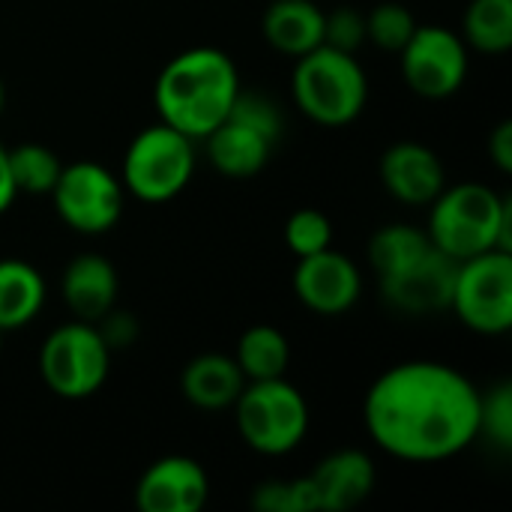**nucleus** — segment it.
<instances>
[{"mask_svg": "<svg viewBox=\"0 0 512 512\" xmlns=\"http://www.w3.org/2000/svg\"><path fill=\"white\" fill-rule=\"evenodd\" d=\"M483 393L459 369L411 360L369 387L363 420L372 441L402 462H444L480 438Z\"/></svg>", "mask_w": 512, "mask_h": 512, "instance_id": "f257e3e1", "label": "nucleus"}, {"mask_svg": "<svg viewBox=\"0 0 512 512\" xmlns=\"http://www.w3.org/2000/svg\"><path fill=\"white\" fill-rule=\"evenodd\" d=\"M237 93L240 75L234 60L219 48L201 45L165 63L153 99L162 123L201 141L228 117Z\"/></svg>", "mask_w": 512, "mask_h": 512, "instance_id": "f03ea898", "label": "nucleus"}, {"mask_svg": "<svg viewBox=\"0 0 512 512\" xmlns=\"http://www.w3.org/2000/svg\"><path fill=\"white\" fill-rule=\"evenodd\" d=\"M429 240L453 261L501 249L512 252V198L486 183L444 186L429 204Z\"/></svg>", "mask_w": 512, "mask_h": 512, "instance_id": "7ed1b4c3", "label": "nucleus"}, {"mask_svg": "<svg viewBox=\"0 0 512 512\" xmlns=\"http://www.w3.org/2000/svg\"><path fill=\"white\" fill-rule=\"evenodd\" d=\"M291 93L309 120L336 129L354 123L363 114L369 99V78L354 54L318 45L297 57Z\"/></svg>", "mask_w": 512, "mask_h": 512, "instance_id": "20e7f679", "label": "nucleus"}, {"mask_svg": "<svg viewBox=\"0 0 512 512\" xmlns=\"http://www.w3.org/2000/svg\"><path fill=\"white\" fill-rule=\"evenodd\" d=\"M195 174V141L168 123L141 129L123 156L120 180L129 195L144 204H165L177 198Z\"/></svg>", "mask_w": 512, "mask_h": 512, "instance_id": "39448f33", "label": "nucleus"}, {"mask_svg": "<svg viewBox=\"0 0 512 512\" xmlns=\"http://www.w3.org/2000/svg\"><path fill=\"white\" fill-rule=\"evenodd\" d=\"M231 408L237 411L240 438L261 456H285L297 450L309 432V405L285 378L246 381Z\"/></svg>", "mask_w": 512, "mask_h": 512, "instance_id": "423d86ee", "label": "nucleus"}, {"mask_svg": "<svg viewBox=\"0 0 512 512\" xmlns=\"http://www.w3.org/2000/svg\"><path fill=\"white\" fill-rule=\"evenodd\" d=\"M111 369V351L96 324L72 321L48 333L39 351V372L45 387L69 402L93 396Z\"/></svg>", "mask_w": 512, "mask_h": 512, "instance_id": "0eeeda50", "label": "nucleus"}, {"mask_svg": "<svg viewBox=\"0 0 512 512\" xmlns=\"http://www.w3.org/2000/svg\"><path fill=\"white\" fill-rule=\"evenodd\" d=\"M450 309L480 336H501L512 327V252H483L459 261Z\"/></svg>", "mask_w": 512, "mask_h": 512, "instance_id": "6e6552de", "label": "nucleus"}, {"mask_svg": "<svg viewBox=\"0 0 512 512\" xmlns=\"http://www.w3.org/2000/svg\"><path fill=\"white\" fill-rule=\"evenodd\" d=\"M57 216L78 234L96 237L111 231L126 204L123 180L99 162H72L60 168L51 189Z\"/></svg>", "mask_w": 512, "mask_h": 512, "instance_id": "1a4fd4ad", "label": "nucleus"}, {"mask_svg": "<svg viewBox=\"0 0 512 512\" xmlns=\"http://www.w3.org/2000/svg\"><path fill=\"white\" fill-rule=\"evenodd\" d=\"M399 54L405 84L423 99H447L468 78V45L450 27L417 24Z\"/></svg>", "mask_w": 512, "mask_h": 512, "instance_id": "9d476101", "label": "nucleus"}, {"mask_svg": "<svg viewBox=\"0 0 512 512\" xmlns=\"http://www.w3.org/2000/svg\"><path fill=\"white\" fill-rule=\"evenodd\" d=\"M459 261L444 255L438 246H426L408 264L378 276L381 297L405 315H435L450 309L456 288Z\"/></svg>", "mask_w": 512, "mask_h": 512, "instance_id": "9b49d317", "label": "nucleus"}, {"mask_svg": "<svg viewBox=\"0 0 512 512\" xmlns=\"http://www.w3.org/2000/svg\"><path fill=\"white\" fill-rule=\"evenodd\" d=\"M294 294L318 315H342L360 300L363 276L351 258L327 246L315 255L297 258Z\"/></svg>", "mask_w": 512, "mask_h": 512, "instance_id": "f8f14e48", "label": "nucleus"}, {"mask_svg": "<svg viewBox=\"0 0 512 512\" xmlns=\"http://www.w3.org/2000/svg\"><path fill=\"white\" fill-rule=\"evenodd\" d=\"M207 498V471L189 456H165L153 462L135 486V504L141 512H198Z\"/></svg>", "mask_w": 512, "mask_h": 512, "instance_id": "ddd939ff", "label": "nucleus"}, {"mask_svg": "<svg viewBox=\"0 0 512 512\" xmlns=\"http://www.w3.org/2000/svg\"><path fill=\"white\" fill-rule=\"evenodd\" d=\"M381 183L396 201L408 207H429L447 186V171L432 147L420 141H399L381 156Z\"/></svg>", "mask_w": 512, "mask_h": 512, "instance_id": "4468645a", "label": "nucleus"}, {"mask_svg": "<svg viewBox=\"0 0 512 512\" xmlns=\"http://www.w3.org/2000/svg\"><path fill=\"white\" fill-rule=\"evenodd\" d=\"M207 144V159L210 165L234 180H249L255 174H261L276 150L279 141H273L270 135H264L261 129L237 120V117H225L207 138H201Z\"/></svg>", "mask_w": 512, "mask_h": 512, "instance_id": "2eb2a0df", "label": "nucleus"}, {"mask_svg": "<svg viewBox=\"0 0 512 512\" xmlns=\"http://www.w3.org/2000/svg\"><path fill=\"white\" fill-rule=\"evenodd\" d=\"M63 300L69 306V312L78 321L96 324L102 315H108L117 303V270L108 258L102 255H78L69 261V267L63 270Z\"/></svg>", "mask_w": 512, "mask_h": 512, "instance_id": "dca6fc26", "label": "nucleus"}, {"mask_svg": "<svg viewBox=\"0 0 512 512\" xmlns=\"http://www.w3.org/2000/svg\"><path fill=\"white\" fill-rule=\"evenodd\" d=\"M321 501V510H351L363 504L375 489V462L363 450H336L309 474Z\"/></svg>", "mask_w": 512, "mask_h": 512, "instance_id": "f3484780", "label": "nucleus"}, {"mask_svg": "<svg viewBox=\"0 0 512 512\" xmlns=\"http://www.w3.org/2000/svg\"><path fill=\"white\" fill-rule=\"evenodd\" d=\"M264 39L288 57H303L324 45V12L315 0H273L261 18Z\"/></svg>", "mask_w": 512, "mask_h": 512, "instance_id": "a211bd4d", "label": "nucleus"}, {"mask_svg": "<svg viewBox=\"0 0 512 512\" xmlns=\"http://www.w3.org/2000/svg\"><path fill=\"white\" fill-rule=\"evenodd\" d=\"M246 378L234 357L225 354H201L186 363L180 375V390L186 402L201 411H225L243 393Z\"/></svg>", "mask_w": 512, "mask_h": 512, "instance_id": "6ab92c4d", "label": "nucleus"}, {"mask_svg": "<svg viewBox=\"0 0 512 512\" xmlns=\"http://www.w3.org/2000/svg\"><path fill=\"white\" fill-rule=\"evenodd\" d=\"M45 306V279L42 273L21 261L3 258L0 261V330L12 333L27 327Z\"/></svg>", "mask_w": 512, "mask_h": 512, "instance_id": "aec40b11", "label": "nucleus"}, {"mask_svg": "<svg viewBox=\"0 0 512 512\" xmlns=\"http://www.w3.org/2000/svg\"><path fill=\"white\" fill-rule=\"evenodd\" d=\"M234 360L246 381L285 378L288 363H291V345L282 330L270 324H255L240 336Z\"/></svg>", "mask_w": 512, "mask_h": 512, "instance_id": "412c9836", "label": "nucleus"}, {"mask_svg": "<svg viewBox=\"0 0 512 512\" xmlns=\"http://www.w3.org/2000/svg\"><path fill=\"white\" fill-rule=\"evenodd\" d=\"M462 39L483 54L510 51L512 0H471L462 18Z\"/></svg>", "mask_w": 512, "mask_h": 512, "instance_id": "4be33fe9", "label": "nucleus"}, {"mask_svg": "<svg viewBox=\"0 0 512 512\" xmlns=\"http://www.w3.org/2000/svg\"><path fill=\"white\" fill-rule=\"evenodd\" d=\"M9 159V174L15 183V192H30V195H51L63 162L57 153L45 144H18L6 150Z\"/></svg>", "mask_w": 512, "mask_h": 512, "instance_id": "5701e85b", "label": "nucleus"}, {"mask_svg": "<svg viewBox=\"0 0 512 512\" xmlns=\"http://www.w3.org/2000/svg\"><path fill=\"white\" fill-rule=\"evenodd\" d=\"M426 246H432L426 231L411 228V225H384L369 240V264H372L375 276H384V273H393L402 264H408Z\"/></svg>", "mask_w": 512, "mask_h": 512, "instance_id": "b1692460", "label": "nucleus"}, {"mask_svg": "<svg viewBox=\"0 0 512 512\" xmlns=\"http://www.w3.org/2000/svg\"><path fill=\"white\" fill-rule=\"evenodd\" d=\"M249 504L258 512H315L321 510L318 492L312 477H294V480H264L255 486Z\"/></svg>", "mask_w": 512, "mask_h": 512, "instance_id": "393cba45", "label": "nucleus"}, {"mask_svg": "<svg viewBox=\"0 0 512 512\" xmlns=\"http://www.w3.org/2000/svg\"><path fill=\"white\" fill-rule=\"evenodd\" d=\"M417 30V18L405 3L387 0L372 6L366 15V39H372L381 51H402L411 33Z\"/></svg>", "mask_w": 512, "mask_h": 512, "instance_id": "a878e982", "label": "nucleus"}, {"mask_svg": "<svg viewBox=\"0 0 512 512\" xmlns=\"http://www.w3.org/2000/svg\"><path fill=\"white\" fill-rule=\"evenodd\" d=\"M330 243H333V225L321 210L303 207V210H294L288 216V222H285V246L291 249L294 258L315 255V252L327 249Z\"/></svg>", "mask_w": 512, "mask_h": 512, "instance_id": "bb28decb", "label": "nucleus"}, {"mask_svg": "<svg viewBox=\"0 0 512 512\" xmlns=\"http://www.w3.org/2000/svg\"><path fill=\"white\" fill-rule=\"evenodd\" d=\"M480 435H489V441H495L501 450L512 447V387L510 384H498L489 390V396L483 393L480 402Z\"/></svg>", "mask_w": 512, "mask_h": 512, "instance_id": "cd10ccee", "label": "nucleus"}, {"mask_svg": "<svg viewBox=\"0 0 512 512\" xmlns=\"http://www.w3.org/2000/svg\"><path fill=\"white\" fill-rule=\"evenodd\" d=\"M366 42V15L354 6L324 12V45L354 54Z\"/></svg>", "mask_w": 512, "mask_h": 512, "instance_id": "c85d7f7f", "label": "nucleus"}, {"mask_svg": "<svg viewBox=\"0 0 512 512\" xmlns=\"http://www.w3.org/2000/svg\"><path fill=\"white\" fill-rule=\"evenodd\" d=\"M96 330L99 336L105 339L108 351H120V348H129L135 339H138V321L126 312H117L111 309L108 315H102L96 321Z\"/></svg>", "mask_w": 512, "mask_h": 512, "instance_id": "c756f323", "label": "nucleus"}, {"mask_svg": "<svg viewBox=\"0 0 512 512\" xmlns=\"http://www.w3.org/2000/svg\"><path fill=\"white\" fill-rule=\"evenodd\" d=\"M489 156L498 171H512V120H501L489 135Z\"/></svg>", "mask_w": 512, "mask_h": 512, "instance_id": "7c9ffc66", "label": "nucleus"}, {"mask_svg": "<svg viewBox=\"0 0 512 512\" xmlns=\"http://www.w3.org/2000/svg\"><path fill=\"white\" fill-rule=\"evenodd\" d=\"M15 183H12V174H9V159H6V147L0 144V216L15 204Z\"/></svg>", "mask_w": 512, "mask_h": 512, "instance_id": "2f4dec72", "label": "nucleus"}, {"mask_svg": "<svg viewBox=\"0 0 512 512\" xmlns=\"http://www.w3.org/2000/svg\"><path fill=\"white\" fill-rule=\"evenodd\" d=\"M3 102H6V90H3V81H0V114H3Z\"/></svg>", "mask_w": 512, "mask_h": 512, "instance_id": "473e14b6", "label": "nucleus"}, {"mask_svg": "<svg viewBox=\"0 0 512 512\" xmlns=\"http://www.w3.org/2000/svg\"><path fill=\"white\" fill-rule=\"evenodd\" d=\"M0 348H3V330H0Z\"/></svg>", "mask_w": 512, "mask_h": 512, "instance_id": "72a5a7b5", "label": "nucleus"}]
</instances>
